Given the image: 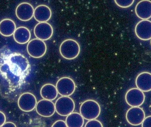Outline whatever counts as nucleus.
<instances>
[{
    "label": "nucleus",
    "mask_w": 151,
    "mask_h": 127,
    "mask_svg": "<svg viewBox=\"0 0 151 127\" xmlns=\"http://www.w3.org/2000/svg\"><path fill=\"white\" fill-rule=\"evenodd\" d=\"M60 54L67 60H73L77 58L80 52V46L78 43L72 39L63 41L59 47Z\"/></svg>",
    "instance_id": "nucleus-1"
},
{
    "label": "nucleus",
    "mask_w": 151,
    "mask_h": 127,
    "mask_svg": "<svg viewBox=\"0 0 151 127\" xmlns=\"http://www.w3.org/2000/svg\"><path fill=\"white\" fill-rule=\"evenodd\" d=\"M100 105L97 101L93 100H88L84 101L80 108V112L84 119L90 121L96 119L101 114Z\"/></svg>",
    "instance_id": "nucleus-2"
},
{
    "label": "nucleus",
    "mask_w": 151,
    "mask_h": 127,
    "mask_svg": "<svg viewBox=\"0 0 151 127\" xmlns=\"http://www.w3.org/2000/svg\"><path fill=\"white\" fill-rule=\"evenodd\" d=\"M55 111L58 115L67 116L73 112L75 104L73 99L69 96H61L55 103Z\"/></svg>",
    "instance_id": "nucleus-3"
},
{
    "label": "nucleus",
    "mask_w": 151,
    "mask_h": 127,
    "mask_svg": "<svg viewBox=\"0 0 151 127\" xmlns=\"http://www.w3.org/2000/svg\"><path fill=\"white\" fill-rule=\"evenodd\" d=\"M27 51L29 56L35 58L43 57L47 51V46L44 41L35 39L29 41L27 46Z\"/></svg>",
    "instance_id": "nucleus-4"
},
{
    "label": "nucleus",
    "mask_w": 151,
    "mask_h": 127,
    "mask_svg": "<svg viewBox=\"0 0 151 127\" xmlns=\"http://www.w3.org/2000/svg\"><path fill=\"white\" fill-rule=\"evenodd\" d=\"M57 90L58 94L63 96L72 95L76 89V84L72 78L69 77H63L56 83Z\"/></svg>",
    "instance_id": "nucleus-5"
},
{
    "label": "nucleus",
    "mask_w": 151,
    "mask_h": 127,
    "mask_svg": "<svg viewBox=\"0 0 151 127\" xmlns=\"http://www.w3.org/2000/svg\"><path fill=\"white\" fill-rule=\"evenodd\" d=\"M145 94L138 88L129 90L125 95V101L129 106L132 107H139L145 101Z\"/></svg>",
    "instance_id": "nucleus-6"
},
{
    "label": "nucleus",
    "mask_w": 151,
    "mask_h": 127,
    "mask_svg": "<svg viewBox=\"0 0 151 127\" xmlns=\"http://www.w3.org/2000/svg\"><path fill=\"white\" fill-rule=\"evenodd\" d=\"M37 101L36 97L30 93L22 94L18 100L19 108L24 112H30L36 108Z\"/></svg>",
    "instance_id": "nucleus-7"
},
{
    "label": "nucleus",
    "mask_w": 151,
    "mask_h": 127,
    "mask_svg": "<svg viewBox=\"0 0 151 127\" xmlns=\"http://www.w3.org/2000/svg\"><path fill=\"white\" fill-rule=\"evenodd\" d=\"M127 122L133 126H139L145 118V114L142 108L132 107L127 111L126 114Z\"/></svg>",
    "instance_id": "nucleus-8"
},
{
    "label": "nucleus",
    "mask_w": 151,
    "mask_h": 127,
    "mask_svg": "<svg viewBox=\"0 0 151 127\" xmlns=\"http://www.w3.org/2000/svg\"><path fill=\"white\" fill-rule=\"evenodd\" d=\"M34 32L37 39L46 41L52 37L53 29L52 25L48 23H39L34 28Z\"/></svg>",
    "instance_id": "nucleus-9"
},
{
    "label": "nucleus",
    "mask_w": 151,
    "mask_h": 127,
    "mask_svg": "<svg viewBox=\"0 0 151 127\" xmlns=\"http://www.w3.org/2000/svg\"><path fill=\"white\" fill-rule=\"evenodd\" d=\"M135 33L140 39L147 41L151 39V21L142 20L136 25Z\"/></svg>",
    "instance_id": "nucleus-10"
},
{
    "label": "nucleus",
    "mask_w": 151,
    "mask_h": 127,
    "mask_svg": "<svg viewBox=\"0 0 151 127\" xmlns=\"http://www.w3.org/2000/svg\"><path fill=\"white\" fill-rule=\"evenodd\" d=\"M36 111L40 116L44 117H50L55 112V104L51 101L42 99L37 102Z\"/></svg>",
    "instance_id": "nucleus-11"
},
{
    "label": "nucleus",
    "mask_w": 151,
    "mask_h": 127,
    "mask_svg": "<svg viewBox=\"0 0 151 127\" xmlns=\"http://www.w3.org/2000/svg\"><path fill=\"white\" fill-rule=\"evenodd\" d=\"M34 7L30 3L23 2L17 6L16 9V15L19 20L28 21L34 16Z\"/></svg>",
    "instance_id": "nucleus-12"
},
{
    "label": "nucleus",
    "mask_w": 151,
    "mask_h": 127,
    "mask_svg": "<svg viewBox=\"0 0 151 127\" xmlns=\"http://www.w3.org/2000/svg\"><path fill=\"white\" fill-rule=\"evenodd\" d=\"M11 67L14 72L17 73H24L26 70L28 69V61H27L25 57H24L22 55H15L11 58Z\"/></svg>",
    "instance_id": "nucleus-13"
},
{
    "label": "nucleus",
    "mask_w": 151,
    "mask_h": 127,
    "mask_svg": "<svg viewBox=\"0 0 151 127\" xmlns=\"http://www.w3.org/2000/svg\"><path fill=\"white\" fill-rule=\"evenodd\" d=\"M136 14L142 20H148L151 17V1L142 0L136 6Z\"/></svg>",
    "instance_id": "nucleus-14"
},
{
    "label": "nucleus",
    "mask_w": 151,
    "mask_h": 127,
    "mask_svg": "<svg viewBox=\"0 0 151 127\" xmlns=\"http://www.w3.org/2000/svg\"><path fill=\"white\" fill-rule=\"evenodd\" d=\"M51 16V10L46 5H39L34 10V18L38 22H47L50 19Z\"/></svg>",
    "instance_id": "nucleus-15"
},
{
    "label": "nucleus",
    "mask_w": 151,
    "mask_h": 127,
    "mask_svg": "<svg viewBox=\"0 0 151 127\" xmlns=\"http://www.w3.org/2000/svg\"><path fill=\"white\" fill-rule=\"evenodd\" d=\"M136 85L139 89L144 92L151 91V73L144 72L139 73L137 77Z\"/></svg>",
    "instance_id": "nucleus-16"
},
{
    "label": "nucleus",
    "mask_w": 151,
    "mask_h": 127,
    "mask_svg": "<svg viewBox=\"0 0 151 127\" xmlns=\"http://www.w3.org/2000/svg\"><path fill=\"white\" fill-rule=\"evenodd\" d=\"M14 39L19 44H27L30 40L31 33L28 28L21 26L16 29L13 34Z\"/></svg>",
    "instance_id": "nucleus-17"
},
{
    "label": "nucleus",
    "mask_w": 151,
    "mask_h": 127,
    "mask_svg": "<svg viewBox=\"0 0 151 127\" xmlns=\"http://www.w3.org/2000/svg\"><path fill=\"white\" fill-rule=\"evenodd\" d=\"M15 22L10 19H5L0 22V34L4 37H10L16 31Z\"/></svg>",
    "instance_id": "nucleus-18"
},
{
    "label": "nucleus",
    "mask_w": 151,
    "mask_h": 127,
    "mask_svg": "<svg viewBox=\"0 0 151 127\" xmlns=\"http://www.w3.org/2000/svg\"><path fill=\"white\" fill-rule=\"evenodd\" d=\"M58 94L56 87L52 84H45L40 89L41 96L44 99L52 101L55 99Z\"/></svg>",
    "instance_id": "nucleus-19"
},
{
    "label": "nucleus",
    "mask_w": 151,
    "mask_h": 127,
    "mask_svg": "<svg viewBox=\"0 0 151 127\" xmlns=\"http://www.w3.org/2000/svg\"><path fill=\"white\" fill-rule=\"evenodd\" d=\"M84 119L79 113L73 112L67 116L65 122L68 127H82L84 123Z\"/></svg>",
    "instance_id": "nucleus-20"
},
{
    "label": "nucleus",
    "mask_w": 151,
    "mask_h": 127,
    "mask_svg": "<svg viewBox=\"0 0 151 127\" xmlns=\"http://www.w3.org/2000/svg\"><path fill=\"white\" fill-rule=\"evenodd\" d=\"M114 2L116 5L121 8H126L133 5L134 2V0H115Z\"/></svg>",
    "instance_id": "nucleus-21"
},
{
    "label": "nucleus",
    "mask_w": 151,
    "mask_h": 127,
    "mask_svg": "<svg viewBox=\"0 0 151 127\" xmlns=\"http://www.w3.org/2000/svg\"><path fill=\"white\" fill-rule=\"evenodd\" d=\"M85 127H103V126L100 121L96 119L88 121Z\"/></svg>",
    "instance_id": "nucleus-22"
},
{
    "label": "nucleus",
    "mask_w": 151,
    "mask_h": 127,
    "mask_svg": "<svg viewBox=\"0 0 151 127\" xmlns=\"http://www.w3.org/2000/svg\"><path fill=\"white\" fill-rule=\"evenodd\" d=\"M142 127H151V116H148L145 118L142 123Z\"/></svg>",
    "instance_id": "nucleus-23"
},
{
    "label": "nucleus",
    "mask_w": 151,
    "mask_h": 127,
    "mask_svg": "<svg viewBox=\"0 0 151 127\" xmlns=\"http://www.w3.org/2000/svg\"><path fill=\"white\" fill-rule=\"evenodd\" d=\"M51 127H68L64 121L59 120L54 123Z\"/></svg>",
    "instance_id": "nucleus-24"
},
{
    "label": "nucleus",
    "mask_w": 151,
    "mask_h": 127,
    "mask_svg": "<svg viewBox=\"0 0 151 127\" xmlns=\"http://www.w3.org/2000/svg\"><path fill=\"white\" fill-rule=\"evenodd\" d=\"M6 116L4 113L0 111V127L6 123Z\"/></svg>",
    "instance_id": "nucleus-25"
},
{
    "label": "nucleus",
    "mask_w": 151,
    "mask_h": 127,
    "mask_svg": "<svg viewBox=\"0 0 151 127\" xmlns=\"http://www.w3.org/2000/svg\"><path fill=\"white\" fill-rule=\"evenodd\" d=\"M1 127H17V126L13 123L8 122L5 123Z\"/></svg>",
    "instance_id": "nucleus-26"
},
{
    "label": "nucleus",
    "mask_w": 151,
    "mask_h": 127,
    "mask_svg": "<svg viewBox=\"0 0 151 127\" xmlns=\"http://www.w3.org/2000/svg\"></svg>",
    "instance_id": "nucleus-27"
}]
</instances>
